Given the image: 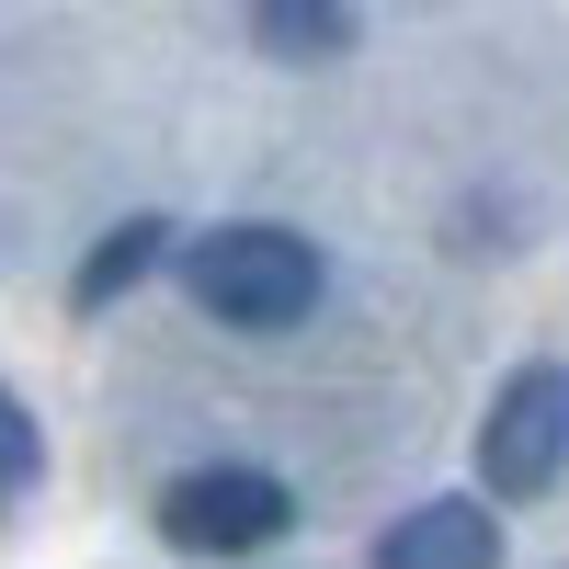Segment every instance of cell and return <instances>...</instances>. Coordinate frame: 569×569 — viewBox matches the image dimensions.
Instances as JSON below:
<instances>
[{
  "label": "cell",
  "mask_w": 569,
  "mask_h": 569,
  "mask_svg": "<svg viewBox=\"0 0 569 569\" xmlns=\"http://www.w3.org/2000/svg\"><path fill=\"white\" fill-rule=\"evenodd\" d=\"M182 284H194V308L228 319V330H297L319 308V251L297 228H273V217H228V228H206V240L182 251Z\"/></svg>",
  "instance_id": "1"
},
{
  "label": "cell",
  "mask_w": 569,
  "mask_h": 569,
  "mask_svg": "<svg viewBox=\"0 0 569 569\" xmlns=\"http://www.w3.org/2000/svg\"><path fill=\"white\" fill-rule=\"evenodd\" d=\"M479 479L490 501H547L569 479V365H512L479 421Z\"/></svg>",
  "instance_id": "2"
},
{
  "label": "cell",
  "mask_w": 569,
  "mask_h": 569,
  "mask_svg": "<svg viewBox=\"0 0 569 569\" xmlns=\"http://www.w3.org/2000/svg\"><path fill=\"white\" fill-rule=\"evenodd\" d=\"M284 525H297V501H284L273 467H182V479L160 490V536L182 558H251Z\"/></svg>",
  "instance_id": "3"
},
{
  "label": "cell",
  "mask_w": 569,
  "mask_h": 569,
  "mask_svg": "<svg viewBox=\"0 0 569 569\" xmlns=\"http://www.w3.org/2000/svg\"><path fill=\"white\" fill-rule=\"evenodd\" d=\"M376 569H501V512L490 501H410L376 536Z\"/></svg>",
  "instance_id": "4"
},
{
  "label": "cell",
  "mask_w": 569,
  "mask_h": 569,
  "mask_svg": "<svg viewBox=\"0 0 569 569\" xmlns=\"http://www.w3.org/2000/svg\"><path fill=\"white\" fill-rule=\"evenodd\" d=\"M160 251H171V217H126V228H103V240H91V262H80V284H69V308H80V319H103L126 284H149V273H160Z\"/></svg>",
  "instance_id": "5"
},
{
  "label": "cell",
  "mask_w": 569,
  "mask_h": 569,
  "mask_svg": "<svg viewBox=\"0 0 569 569\" xmlns=\"http://www.w3.org/2000/svg\"><path fill=\"white\" fill-rule=\"evenodd\" d=\"M251 34L273 46V58H342V46H353V12H342V0H262Z\"/></svg>",
  "instance_id": "6"
},
{
  "label": "cell",
  "mask_w": 569,
  "mask_h": 569,
  "mask_svg": "<svg viewBox=\"0 0 569 569\" xmlns=\"http://www.w3.org/2000/svg\"><path fill=\"white\" fill-rule=\"evenodd\" d=\"M34 479H46V433H34V410L0 388V501H23Z\"/></svg>",
  "instance_id": "7"
}]
</instances>
